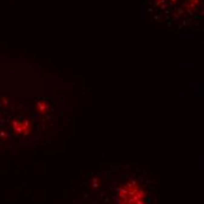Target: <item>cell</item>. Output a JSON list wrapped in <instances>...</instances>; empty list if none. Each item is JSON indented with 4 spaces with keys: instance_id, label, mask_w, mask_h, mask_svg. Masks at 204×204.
Segmentation results:
<instances>
[{
    "instance_id": "6da1fadb",
    "label": "cell",
    "mask_w": 204,
    "mask_h": 204,
    "mask_svg": "<svg viewBox=\"0 0 204 204\" xmlns=\"http://www.w3.org/2000/svg\"><path fill=\"white\" fill-rule=\"evenodd\" d=\"M119 198L121 204H144V194L136 183L130 182L119 191Z\"/></svg>"
}]
</instances>
